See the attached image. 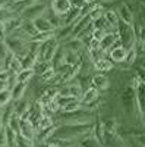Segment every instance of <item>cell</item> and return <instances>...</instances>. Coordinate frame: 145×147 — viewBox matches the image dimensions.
I'll return each mask as SVG.
<instances>
[{
    "instance_id": "cell-1",
    "label": "cell",
    "mask_w": 145,
    "mask_h": 147,
    "mask_svg": "<svg viewBox=\"0 0 145 147\" xmlns=\"http://www.w3.org/2000/svg\"><path fill=\"white\" fill-rule=\"evenodd\" d=\"M92 129H94L92 122H87V124H63L62 127L56 128V131L53 132V136L59 137V138L74 140V137L88 136L90 132H92Z\"/></svg>"
},
{
    "instance_id": "cell-2",
    "label": "cell",
    "mask_w": 145,
    "mask_h": 147,
    "mask_svg": "<svg viewBox=\"0 0 145 147\" xmlns=\"http://www.w3.org/2000/svg\"><path fill=\"white\" fill-rule=\"evenodd\" d=\"M117 35H119V41L126 50H132L136 47V38L134 34V28L129 24L120 21L117 25Z\"/></svg>"
},
{
    "instance_id": "cell-3",
    "label": "cell",
    "mask_w": 145,
    "mask_h": 147,
    "mask_svg": "<svg viewBox=\"0 0 145 147\" xmlns=\"http://www.w3.org/2000/svg\"><path fill=\"white\" fill-rule=\"evenodd\" d=\"M5 43H6L7 49L10 50V53H13L18 59H23L29 52V43H27L21 37H15V35L6 37Z\"/></svg>"
},
{
    "instance_id": "cell-4",
    "label": "cell",
    "mask_w": 145,
    "mask_h": 147,
    "mask_svg": "<svg viewBox=\"0 0 145 147\" xmlns=\"http://www.w3.org/2000/svg\"><path fill=\"white\" fill-rule=\"evenodd\" d=\"M57 49H59V40L56 38V37H51L50 40L41 43L40 49H38V60H43V62H50Z\"/></svg>"
},
{
    "instance_id": "cell-5",
    "label": "cell",
    "mask_w": 145,
    "mask_h": 147,
    "mask_svg": "<svg viewBox=\"0 0 145 147\" xmlns=\"http://www.w3.org/2000/svg\"><path fill=\"white\" fill-rule=\"evenodd\" d=\"M91 112L88 110H82L81 107L74 110V112H65L62 115V121H65V124H87L91 122Z\"/></svg>"
},
{
    "instance_id": "cell-6",
    "label": "cell",
    "mask_w": 145,
    "mask_h": 147,
    "mask_svg": "<svg viewBox=\"0 0 145 147\" xmlns=\"http://www.w3.org/2000/svg\"><path fill=\"white\" fill-rule=\"evenodd\" d=\"M122 106L125 109V112L128 115H132L135 110V103H136V93L135 90L130 87V85H126V87L122 90Z\"/></svg>"
},
{
    "instance_id": "cell-7",
    "label": "cell",
    "mask_w": 145,
    "mask_h": 147,
    "mask_svg": "<svg viewBox=\"0 0 145 147\" xmlns=\"http://www.w3.org/2000/svg\"><path fill=\"white\" fill-rule=\"evenodd\" d=\"M45 3H35V5H31L28 7H25L22 10V19L23 21H35L37 18L43 16L45 13Z\"/></svg>"
},
{
    "instance_id": "cell-8",
    "label": "cell",
    "mask_w": 145,
    "mask_h": 147,
    "mask_svg": "<svg viewBox=\"0 0 145 147\" xmlns=\"http://www.w3.org/2000/svg\"><path fill=\"white\" fill-rule=\"evenodd\" d=\"M126 56H128V50L120 44V41L117 44H114L110 49V52H108V57L112 59L113 63H123L126 60Z\"/></svg>"
},
{
    "instance_id": "cell-9",
    "label": "cell",
    "mask_w": 145,
    "mask_h": 147,
    "mask_svg": "<svg viewBox=\"0 0 145 147\" xmlns=\"http://www.w3.org/2000/svg\"><path fill=\"white\" fill-rule=\"evenodd\" d=\"M119 43V35H117V30L114 32H107L103 38L100 40V50H103L104 53H108L110 49Z\"/></svg>"
},
{
    "instance_id": "cell-10",
    "label": "cell",
    "mask_w": 145,
    "mask_h": 147,
    "mask_svg": "<svg viewBox=\"0 0 145 147\" xmlns=\"http://www.w3.org/2000/svg\"><path fill=\"white\" fill-rule=\"evenodd\" d=\"M70 7H72L70 0H53L51 3V10L59 16H63L65 13H67Z\"/></svg>"
},
{
    "instance_id": "cell-11",
    "label": "cell",
    "mask_w": 145,
    "mask_h": 147,
    "mask_svg": "<svg viewBox=\"0 0 145 147\" xmlns=\"http://www.w3.org/2000/svg\"><path fill=\"white\" fill-rule=\"evenodd\" d=\"M136 93V105H138V110L142 115V118H145V82L141 81V84L138 85V88L135 90Z\"/></svg>"
},
{
    "instance_id": "cell-12",
    "label": "cell",
    "mask_w": 145,
    "mask_h": 147,
    "mask_svg": "<svg viewBox=\"0 0 145 147\" xmlns=\"http://www.w3.org/2000/svg\"><path fill=\"white\" fill-rule=\"evenodd\" d=\"M108 85H110V81H108V78L104 75V74H95V75L92 77V80H91V87L97 88L98 91L107 90Z\"/></svg>"
},
{
    "instance_id": "cell-13",
    "label": "cell",
    "mask_w": 145,
    "mask_h": 147,
    "mask_svg": "<svg viewBox=\"0 0 145 147\" xmlns=\"http://www.w3.org/2000/svg\"><path fill=\"white\" fill-rule=\"evenodd\" d=\"M117 13H119L120 21H123V22L129 24V25H132V24H134V21H135V18H134V10H132L126 3H125V5H122V6L119 7Z\"/></svg>"
},
{
    "instance_id": "cell-14",
    "label": "cell",
    "mask_w": 145,
    "mask_h": 147,
    "mask_svg": "<svg viewBox=\"0 0 145 147\" xmlns=\"http://www.w3.org/2000/svg\"><path fill=\"white\" fill-rule=\"evenodd\" d=\"M32 22H34L35 28L38 30V32H54L56 31L53 28V25L50 24V21H48L45 16H40V18L35 19V21H32Z\"/></svg>"
},
{
    "instance_id": "cell-15",
    "label": "cell",
    "mask_w": 145,
    "mask_h": 147,
    "mask_svg": "<svg viewBox=\"0 0 145 147\" xmlns=\"http://www.w3.org/2000/svg\"><path fill=\"white\" fill-rule=\"evenodd\" d=\"M98 97H100L98 90L94 88V87H90V88H87L85 91H84V94L81 97V103L82 105H91L92 102H95L97 99H98Z\"/></svg>"
},
{
    "instance_id": "cell-16",
    "label": "cell",
    "mask_w": 145,
    "mask_h": 147,
    "mask_svg": "<svg viewBox=\"0 0 145 147\" xmlns=\"http://www.w3.org/2000/svg\"><path fill=\"white\" fill-rule=\"evenodd\" d=\"M34 134H35V128H34V125L31 124V121L21 118V136L32 140V138H34Z\"/></svg>"
},
{
    "instance_id": "cell-17",
    "label": "cell",
    "mask_w": 145,
    "mask_h": 147,
    "mask_svg": "<svg viewBox=\"0 0 145 147\" xmlns=\"http://www.w3.org/2000/svg\"><path fill=\"white\" fill-rule=\"evenodd\" d=\"M22 24H23V19L22 18H9L5 21V27H6V32L7 35L10 34H13L16 30H19L22 27Z\"/></svg>"
},
{
    "instance_id": "cell-18",
    "label": "cell",
    "mask_w": 145,
    "mask_h": 147,
    "mask_svg": "<svg viewBox=\"0 0 145 147\" xmlns=\"http://www.w3.org/2000/svg\"><path fill=\"white\" fill-rule=\"evenodd\" d=\"M104 18H106L107 24H108L112 28L117 30V25H119V22H120V18H119V13H117L116 10H113V9L106 10V12H104Z\"/></svg>"
},
{
    "instance_id": "cell-19",
    "label": "cell",
    "mask_w": 145,
    "mask_h": 147,
    "mask_svg": "<svg viewBox=\"0 0 145 147\" xmlns=\"http://www.w3.org/2000/svg\"><path fill=\"white\" fill-rule=\"evenodd\" d=\"M84 44L79 38H69L66 43H65V46H63V49L65 50H69V52H75V53H79L82 49H84Z\"/></svg>"
},
{
    "instance_id": "cell-20",
    "label": "cell",
    "mask_w": 145,
    "mask_h": 147,
    "mask_svg": "<svg viewBox=\"0 0 145 147\" xmlns=\"http://www.w3.org/2000/svg\"><path fill=\"white\" fill-rule=\"evenodd\" d=\"M63 60H65V50H63V46H59V49L56 50L53 59H51V68L56 71L60 66L63 65Z\"/></svg>"
},
{
    "instance_id": "cell-21",
    "label": "cell",
    "mask_w": 145,
    "mask_h": 147,
    "mask_svg": "<svg viewBox=\"0 0 145 147\" xmlns=\"http://www.w3.org/2000/svg\"><path fill=\"white\" fill-rule=\"evenodd\" d=\"M15 113V103H7L5 106V110L2 112V121H3V127H7L10 118Z\"/></svg>"
},
{
    "instance_id": "cell-22",
    "label": "cell",
    "mask_w": 145,
    "mask_h": 147,
    "mask_svg": "<svg viewBox=\"0 0 145 147\" xmlns=\"http://www.w3.org/2000/svg\"><path fill=\"white\" fill-rule=\"evenodd\" d=\"M95 65V69L98 71V72H106V71H110L112 68H113V62H112V59L110 57H103V59H100L98 62H95L94 63Z\"/></svg>"
},
{
    "instance_id": "cell-23",
    "label": "cell",
    "mask_w": 145,
    "mask_h": 147,
    "mask_svg": "<svg viewBox=\"0 0 145 147\" xmlns=\"http://www.w3.org/2000/svg\"><path fill=\"white\" fill-rule=\"evenodd\" d=\"M27 84L28 82H16V85L12 88V99L13 100L22 99V94H23V91H25V88H27Z\"/></svg>"
},
{
    "instance_id": "cell-24",
    "label": "cell",
    "mask_w": 145,
    "mask_h": 147,
    "mask_svg": "<svg viewBox=\"0 0 145 147\" xmlns=\"http://www.w3.org/2000/svg\"><path fill=\"white\" fill-rule=\"evenodd\" d=\"M51 37H54V32H38L37 35L31 37V38L28 40V43H44L47 40H50Z\"/></svg>"
},
{
    "instance_id": "cell-25",
    "label": "cell",
    "mask_w": 145,
    "mask_h": 147,
    "mask_svg": "<svg viewBox=\"0 0 145 147\" xmlns=\"http://www.w3.org/2000/svg\"><path fill=\"white\" fill-rule=\"evenodd\" d=\"M27 112H28V102H23L22 99L15 100V113L22 118Z\"/></svg>"
},
{
    "instance_id": "cell-26",
    "label": "cell",
    "mask_w": 145,
    "mask_h": 147,
    "mask_svg": "<svg viewBox=\"0 0 145 147\" xmlns=\"http://www.w3.org/2000/svg\"><path fill=\"white\" fill-rule=\"evenodd\" d=\"M35 74V71L31 68V69H22L18 75H16V80H18V82H28L31 78H32V75Z\"/></svg>"
},
{
    "instance_id": "cell-27",
    "label": "cell",
    "mask_w": 145,
    "mask_h": 147,
    "mask_svg": "<svg viewBox=\"0 0 145 147\" xmlns=\"http://www.w3.org/2000/svg\"><path fill=\"white\" fill-rule=\"evenodd\" d=\"M7 127L12 128L16 134H21V116H18L16 113H13V116H12L10 121H9Z\"/></svg>"
},
{
    "instance_id": "cell-28",
    "label": "cell",
    "mask_w": 145,
    "mask_h": 147,
    "mask_svg": "<svg viewBox=\"0 0 145 147\" xmlns=\"http://www.w3.org/2000/svg\"><path fill=\"white\" fill-rule=\"evenodd\" d=\"M65 62L69 63V65H76L79 63V55L75 53V52H69V50H65Z\"/></svg>"
},
{
    "instance_id": "cell-29",
    "label": "cell",
    "mask_w": 145,
    "mask_h": 147,
    "mask_svg": "<svg viewBox=\"0 0 145 147\" xmlns=\"http://www.w3.org/2000/svg\"><path fill=\"white\" fill-rule=\"evenodd\" d=\"M9 53H10V50L7 49L6 43L2 40V41H0V69H3L5 60H6V57L9 56Z\"/></svg>"
},
{
    "instance_id": "cell-30",
    "label": "cell",
    "mask_w": 145,
    "mask_h": 147,
    "mask_svg": "<svg viewBox=\"0 0 145 147\" xmlns=\"http://www.w3.org/2000/svg\"><path fill=\"white\" fill-rule=\"evenodd\" d=\"M104 7L100 5V6H95L94 9H91V12H90V18H91V21H97V19H100V18H103L104 16Z\"/></svg>"
},
{
    "instance_id": "cell-31",
    "label": "cell",
    "mask_w": 145,
    "mask_h": 147,
    "mask_svg": "<svg viewBox=\"0 0 145 147\" xmlns=\"http://www.w3.org/2000/svg\"><path fill=\"white\" fill-rule=\"evenodd\" d=\"M12 100V91L9 88H3L0 91V106H6Z\"/></svg>"
},
{
    "instance_id": "cell-32",
    "label": "cell",
    "mask_w": 145,
    "mask_h": 147,
    "mask_svg": "<svg viewBox=\"0 0 145 147\" xmlns=\"http://www.w3.org/2000/svg\"><path fill=\"white\" fill-rule=\"evenodd\" d=\"M48 68H51V65H50V62H43V60H38L37 63H35V66H34V71H35V74H44Z\"/></svg>"
},
{
    "instance_id": "cell-33",
    "label": "cell",
    "mask_w": 145,
    "mask_h": 147,
    "mask_svg": "<svg viewBox=\"0 0 145 147\" xmlns=\"http://www.w3.org/2000/svg\"><path fill=\"white\" fill-rule=\"evenodd\" d=\"M54 77H56V71H54L53 68H48V69H47L44 74H41V75H40V78H41V81H43V82L51 81Z\"/></svg>"
},
{
    "instance_id": "cell-34",
    "label": "cell",
    "mask_w": 145,
    "mask_h": 147,
    "mask_svg": "<svg viewBox=\"0 0 145 147\" xmlns=\"http://www.w3.org/2000/svg\"><path fill=\"white\" fill-rule=\"evenodd\" d=\"M100 146L101 144H98V141H97L95 137H88V136L81 144V147H100Z\"/></svg>"
},
{
    "instance_id": "cell-35",
    "label": "cell",
    "mask_w": 145,
    "mask_h": 147,
    "mask_svg": "<svg viewBox=\"0 0 145 147\" xmlns=\"http://www.w3.org/2000/svg\"><path fill=\"white\" fill-rule=\"evenodd\" d=\"M18 146L19 147H34V143L31 138H27V137H23V136H18Z\"/></svg>"
},
{
    "instance_id": "cell-36",
    "label": "cell",
    "mask_w": 145,
    "mask_h": 147,
    "mask_svg": "<svg viewBox=\"0 0 145 147\" xmlns=\"http://www.w3.org/2000/svg\"><path fill=\"white\" fill-rule=\"evenodd\" d=\"M50 127H53V119L50 116H43L41 121H40L38 129H45V128H50Z\"/></svg>"
},
{
    "instance_id": "cell-37",
    "label": "cell",
    "mask_w": 145,
    "mask_h": 147,
    "mask_svg": "<svg viewBox=\"0 0 145 147\" xmlns=\"http://www.w3.org/2000/svg\"><path fill=\"white\" fill-rule=\"evenodd\" d=\"M136 60V47L135 49H132V50H128V56H126V60L125 62L128 65H132Z\"/></svg>"
},
{
    "instance_id": "cell-38",
    "label": "cell",
    "mask_w": 145,
    "mask_h": 147,
    "mask_svg": "<svg viewBox=\"0 0 145 147\" xmlns=\"http://www.w3.org/2000/svg\"><path fill=\"white\" fill-rule=\"evenodd\" d=\"M106 34H107L106 30H94V31H92V37H94L95 40H101Z\"/></svg>"
},
{
    "instance_id": "cell-39",
    "label": "cell",
    "mask_w": 145,
    "mask_h": 147,
    "mask_svg": "<svg viewBox=\"0 0 145 147\" xmlns=\"http://www.w3.org/2000/svg\"><path fill=\"white\" fill-rule=\"evenodd\" d=\"M10 75H12V74H10L9 71H6V69H0V81L7 82L9 78H10Z\"/></svg>"
},
{
    "instance_id": "cell-40",
    "label": "cell",
    "mask_w": 145,
    "mask_h": 147,
    "mask_svg": "<svg viewBox=\"0 0 145 147\" xmlns=\"http://www.w3.org/2000/svg\"><path fill=\"white\" fill-rule=\"evenodd\" d=\"M139 84H141V78H139L138 75H136V77H134V78L130 80V82H129V85H130V87L134 88V90H136V88H138V85H139Z\"/></svg>"
},
{
    "instance_id": "cell-41",
    "label": "cell",
    "mask_w": 145,
    "mask_h": 147,
    "mask_svg": "<svg viewBox=\"0 0 145 147\" xmlns=\"http://www.w3.org/2000/svg\"><path fill=\"white\" fill-rule=\"evenodd\" d=\"M6 35H7V32H6V27H5V21H0V40L6 38Z\"/></svg>"
},
{
    "instance_id": "cell-42",
    "label": "cell",
    "mask_w": 145,
    "mask_h": 147,
    "mask_svg": "<svg viewBox=\"0 0 145 147\" xmlns=\"http://www.w3.org/2000/svg\"><path fill=\"white\" fill-rule=\"evenodd\" d=\"M138 144H141V147H145V134H141V136L136 137Z\"/></svg>"
},
{
    "instance_id": "cell-43",
    "label": "cell",
    "mask_w": 145,
    "mask_h": 147,
    "mask_svg": "<svg viewBox=\"0 0 145 147\" xmlns=\"http://www.w3.org/2000/svg\"><path fill=\"white\" fill-rule=\"evenodd\" d=\"M34 147H48V144H47L45 141H43V143H40V144H37V146L34 144Z\"/></svg>"
},
{
    "instance_id": "cell-44",
    "label": "cell",
    "mask_w": 145,
    "mask_h": 147,
    "mask_svg": "<svg viewBox=\"0 0 145 147\" xmlns=\"http://www.w3.org/2000/svg\"><path fill=\"white\" fill-rule=\"evenodd\" d=\"M7 2H9V3H16V5H18V3H22V2H25V0H7Z\"/></svg>"
},
{
    "instance_id": "cell-45",
    "label": "cell",
    "mask_w": 145,
    "mask_h": 147,
    "mask_svg": "<svg viewBox=\"0 0 145 147\" xmlns=\"http://www.w3.org/2000/svg\"><path fill=\"white\" fill-rule=\"evenodd\" d=\"M6 2H7V0H0V10L3 9V6L6 5Z\"/></svg>"
},
{
    "instance_id": "cell-46",
    "label": "cell",
    "mask_w": 145,
    "mask_h": 147,
    "mask_svg": "<svg viewBox=\"0 0 145 147\" xmlns=\"http://www.w3.org/2000/svg\"><path fill=\"white\" fill-rule=\"evenodd\" d=\"M141 50H142V55H145V41L141 44Z\"/></svg>"
},
{
    "instance_id": "cell-47",
    "label": "cell",
    "mask_w": 145,
    "mask_h": 147,
    "mask_svg": "<svg viewBox=\"0 0 145 147\" xmlns=\"http://www.w3.org/2000/svg\"><path fill=\"white\" fill-rule=\"evenodd\" d=\"M2 13H3V10H0V21H3V15Z\"/></svg>"
},
{
    "instance_id": "cell-48",
    "label": "cell",
    "mask_w": 145,
    "mask_h": 147,
    "mask_svg": "<svg viewBox=\"0 0 145 147\" xmlns=\"http://www.w3.org/2000/svg\"><path fill=\"white\" fill-rule=\"evenodd\" d=\"M48 147H59V146H56V144H53V143H50V144H48Z\"/></svg>"
},
{
    "instance_id": "cell-49",
    "label": "cell",
    "mask_w": 145,
    "mask_h": 147,
    "mask_svg": "<svg viewBox=\"0 0 145 147\" xmlns=\"http://www.w3.org/2000/svg\"><path fill=\"white\" fill-rule=\"evenodd\" d=\"M138 2H139L141 5H145V0H138Z\"/></svg>"
},
{
    "instance_id": "cell-50",
    "label": "cell",
    "mask_w": 145,
    "mask_h": 147,
    "mask_svg": "<svg viewBox=\"0 0 145 147\" xmlns=\"http://www.w3.org/2000/svg\"><path fill=\"white\" fill-rule=\"evenodd\" d=\"M141 68H144V69H145V60H144V62H142V65H141Z\"/></svg>"
},
{
    "instance_id": "cell-51",
    "label": "cell",
    "mask_w": 145,
    "mask_h": 147,
    "mask_svg": "<svg viewBox=\"0 0 145 147\" xmlns=\"http://www.w3.org/2000/svg\"><path fill=\"white\" fill-rule=\"evenodd\" d=\"M0 147H6V146H0Z\"/></svg>"
},
{
    "instance_id": "cell-52",
    "label": "cell",
    "mask_w": 145,
    "mask_h": 147,
    "mask_svg": "<svg viewBox=\"0 0 145 147\" xmlns=\"http://www.w3.org/2000/svg\"><path fill=\"white\" fill-rule=\"evenodd\" d=\"M0 41H2V40H0Z\"/></svg>"
}]
</instances>
